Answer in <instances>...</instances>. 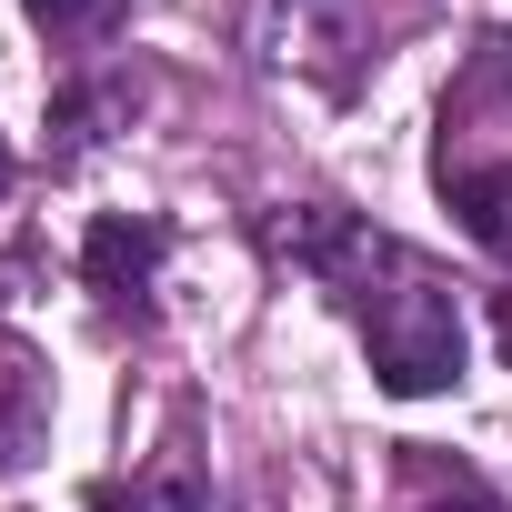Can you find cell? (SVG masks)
Segmentation results:
<instances>
[{"label": "cell", "instance_id": "3957f363", "mask_svg": "<svg viewBox=\"0 0 512 512\" xmlns=\"http://www.w3.org/2000/svg\"><path fill=\"white\" fill-rule=\"evenodd\" d=\"M91 512H211V482L191 462H161L141 482H91Z\"/></svg>", "mask_w": 512, "mask_h": 512}, {"label": "cell", "instance_id": "52a82bcc", "mask_svg": "<svg viewBox=\"0 0 512 512\" xmlns=\"http://www.w3.org/2000/svg\"><path fill=\"white\" fill-rule=\"evenodd\" d=\"M11 181H21V161H11V141H0V191H11Z\"/></svg>", "mask_w": 512, "mask_h": 512}, {"label": "cell", "instance_id": "7a4b0ae2", "mask_svg": "<svg viewBox=\"0 0 512 512\" xmlns=\"http://www.w3.org/2000/svg\"><path fill=\"white\" fill-rule=\"evenodd\" d=\"M442 201L492 262H512V161H442Z\"/></svg>", "mask_w": 512, "mask_h": 512}, {"label": "cell", "instance_id": "8992f818", "mask_svg": "<svg viewBox=\"0 0 512 512\" xmlns=\"http://www.w3.org/2000/svg\"><path fill=\"white\" fill-rule=\"evenodd\" d=\"M492 332H502V362H512V292H492Z\"/></svg>", "mask_w": 512, "mask_h": 512}, {"label": "cell", "instance_id": "277c9868", "mask_svg": "<svg viewBox=\"0 0 512 512\" xmlns=\"http://www.w3.org/2000/svg\"><path fill=\"white\" fill-rule=\"evenodd\" d=\"M412 512H502V502H492L472 472H452V492H432V502H412Z\"/></svg>", "mask_w": 512, "mask_h": 512}, {"label": "cell", "instance_id": "5b68a950", "mask_svg": "<svg viewBox=\"0 0 512 512\" xmlns=\"http://www.w3.org/2000/svg\"><path fill=\"white\" fill-rule=\"evenodd\" d=\"M21 11H31V21H51V31H71V21H101L111 0H21Z\"/></svg>", "mask_w": 512, "mask_h": 512}, {"label": "cell", "instance_id": "6da1fadb", "mask_svg": "<svg viewBox=\"0 0 512 512\" xmlns=\"http://www.w3.org/2000/svg\"><path fill=\"white\" fill-rule=\"evenodd\" d=\"M161 262H171V231H161V221H131V211H101L91 241H81V282H91L111 312H131V322L151 312Z\"/></svg>", "mask_w": 512, "mask_h": 512}]
</instances>
